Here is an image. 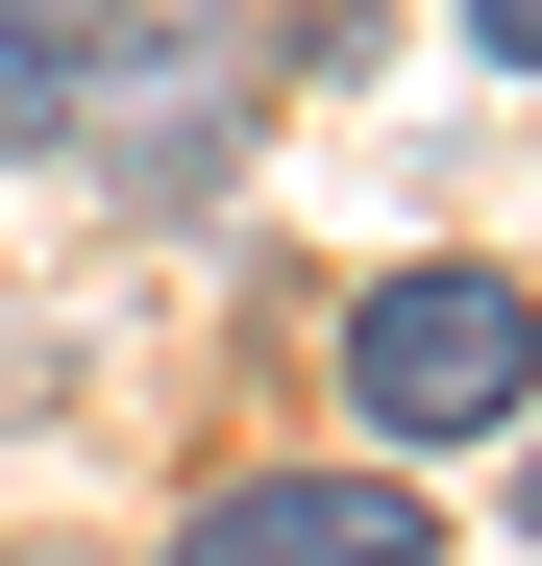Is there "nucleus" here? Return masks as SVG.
I'll return each mask as SVG.
<instances>
[{"instance_id":"nucleus-4","label":"nucleus","mask_w":542,"mask_h":566,"mask_svg":"<svg viewBox=\"0 0 542 566\" xmlns=\"http://www.w3.org/2000/svg\"><path fill=\"white\" fill-rule=\"evenodd\" d=\"M469 25H493V50H518V74H542V0H469Z\"/></svg>"},{"instance_id":"nucleus-1","label":"nucleus","mask_w":542,"mask_h":566,"mask_svg":"<svg viewBox=\"0 0 542 566\" xmlns=\"http://www.w3.org/2000/svg\"><path fill=\"white\" fill-rule=\"evenodd\" d=\"M345 395H371V443H493L542 395V296L518 271H395V296H345Z\"/></svg>"},{"instance_id":"nucleus-3","label":"nucleus","mask_w":542,"mask_h":566,"mask_svg":"<svg viewBox=\"0 0 542 566\" xmlns=\"http://www.w3.org/2000/svg\"><path fill=\"white\" fill-rule=\"evenodd\" d=\"M173 566H419V517L371 493V468H271V493H222Z\"/></svg>"},{"instance_id":"nucleus-2","label":"nucleus","mask_w":542,"mask_h":566,"mask_svg":"<svg viewBox=\"0 0 542 566\" xmlns=\"http://www.w3.org/2000/svg\"><path fill=\"white\" fill-rule=\"evenodd\" d=\"M124 99H148V0H0V148H25V172L100 148Z\"/></svg>"}]
</instances>
